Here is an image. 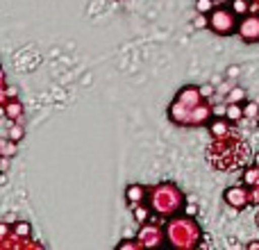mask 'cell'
Masks as SVG:
<instances>
[{"instance_id":"cell-7","label":"cell","mask_w":259,"mask_h":250,"mask_svg":"<svg viewBox=\"0 0 259 250\" xmlns=\"http://www.w3.org/2000/svg\"><path fill=\"white\" fill-rule=\"evenodd\" d=\"M223 198H225V202H228L230 207H234V210H246V207L252 202V193L248 191V189H243V187L225 189Z\"/></svg>"},{"instance_id":"cell-15","label":"cell","mask_w":259,"mask_h":250,"mask_svg":"<svg viewBox=\"0 0 259 250\" xmlns=\"http://www.w3.org/2000/svg\"><path fill=\"white\" fill-rule=\"evenodd\" d=\"M232 9L239 16H246L248 9H250V3H248V0H232Z\"/></svg>"},{"instance_id":"cell-10","label":"cell","mask_w":259,"mask_h":250,"mask_svg":"<svg viewBox=\"0 0 259 250\" xmlns=\"http://www.w3.org/2000/svg\"><path fill=\"white\" fill-rule=\"evenodd\" d=\"M3 112H5V116L7 118H12V121H21V116H23V105H21V100H5V105H3Z\"/></svg>"},{"instance_id":"cell-14","label":"cell","mask_w":259,"mask_h":250,"mask_svg":"<svg viewBox=\"0 0 259 250\" xmlns=\"http://www.w3.org/2000/svg\"><path fill=\"white\" fill-rule=\"evenodd\" d=\"M30 223H16V225H14V228H12V234H14V237H16V239H30Z\"/></svg>"},{"instance_id":"cell-22","label":"cell","mask_w":259,"mask_h":250,"mask_svg":"<svg viewBox=\"0 0 259 250\" xmlns=\"http://www.w3.org/2000/svg\"><path fill=\"white\" fill-rule=\"evenodd\" d=\"M14 139H7V141H5V146H3V152H5V157H12V152H14Z\"/></svg>"},{"instance_id":"cell-12","label":"cell","mask_w":259,"mask_h":250,"mask_svg":"<svg viewBox=\"0 0 259 250\" xmlns=\"http://www.w3.org/2000/svg\"><path fill=\"white\" fill-rule=\"evenodd\" d=\"M150 205L148 207H143V205H137L134 207V221H137L139 225H143V223H148V216H150Z\"/></svg>"},{"instance_id":"cell-6","label":"cell","mask_w":259,"mask_h":250,"mask_svg":"<svg viewBox=\"0 0 259 250\" xmlns=\"http://www.w3.org/2000/svg\"><path fill=\"white\" fill-rule=\"evenodd\" d=\"M237 34L241 36L246 44H259V14H246L239 21Z\"/></svg>"},{"instance_id":"cell-9","label":"cell","mask_w":259,"mask_h":250,"mask_svg":"<svg viewBox=\"0 0 259 250\" xmlns=\"http://www.w3.org/2000/svg\"><path fill=\"white\" fill-rule=\"evenodd\" d=\"M209 134L214 139H228L232 137V121H219V118H214V121H209Z\"/></svg>"},{"instance_id":"cell-13","label":"cell","mask_w":259,"mask_h":250,"mask_svg":"<svg viewBox=\"0 0 259 250\" xmlns=\"http://www.w3.org/2000/svg\"><path fill=\"white\" fill-rule=\"evenodd\" d=\"M243 182L248 184V187H257L259 184V166L255 164L252 169L246 171V175H243Z\"/></svg>"},{"instance_id":"cell-19","label":"cell","mask_w":259,"mask_h":250,"mask_svg":"<svg viewBox=\"0 0 259 250\" xmlns=\"http://www.w3.org/2000/svg\"><path fill=\"white\" fill-rule=\"evenodd\" d=\"M118 248H121V250H137V248H141V243H139L137 237H134V239H123V241L118 243Z\"/></svg>"},{"instance_id":"cell-17","label":"cell","mask_w":259,"mask_h":250,"mask_svg":"<svg viewBox=\"0 0 259 250\" xmlns=\"http://www.w3.org/2000/svg\"><path fill=\"white\" fill-rule=\"evenodd\" d=\"M243 114H246V118H259V105L257 103H248L246 107H243Z\"/></svg>"},{"instance_id":"cell-24","label":"cell","mask_w":259,"mask_h":250,"mask_svg":"<svg viewBox=\"0 0 259 250\" xmlns=\"http://www.w3.org/2000/svg\"><path fill=\"white\" fill-rule=\"evenodd\" d=\"M255 164L259 166V152H257V155H255Z\"/></svg>"},{"instance_id":"cell-5","label":"cell","mask_w":259,"mask_h":250,"mask_svg":"<svg viewBox=\"0 0 259 250\" xmlns=\"http://www.w3.org/2000/svg\"><path fill=\"white\" fill-rule=\"evenodd\" d=\"M137 239H139V243H141V248H159L161 243L166 241V230H161L159 225L143 223Z\"/></svg>"},{"instance_id":"cell-4","label":"cell","mask_w":259,"mask_h":250,"mask_svg":"<svg viewBox=\"0 0 259 250\" xmlns=\"http://www.w3.org/2000/svg\"><path fill=\"white\" fill-rule=\"evenodd\" d=\"M239 14L234 12L232 7H216L214 12L209 14V30L219 36H230L237 32L239 21H237Z\"/></svg>"},{"instance_id":"cell-2","label":"cell","mask_w":259,"mask_h":250,"mask_svg":"<svg viewBox=\"0 0 259 250\" xmlns=\"http://www.w3.org/2000/svg\"><path fill=\"white\" fill-rule=\"evenodd\" d=\"M148 205L161 219L178 216L184 210V193L178 184L173 182H159L152 189H148Z\"/></svg>"},{"instance_id":"cell-20","label":"cell","mask_w":259,"mask_h":250,"mask_svg":"<svg viewBox=\"0 0 259 250\" xmlns=\"http://www.w3.org/2000/svg\"><path fill=\"white\" fill-rule=\"evenodd\" d=\"M9 139H14V141H21V139H23V128H21V125H18V121H14V125H12V128H9Z\"/></svg>"},{"instance_id":"cell-8","label":"cell","mask_w":259,"mask_h":250,"mask_svg":"<svg viewBox=\"0 0 259 250\" xmlns=\"http://www.w3.org/2000/svg\"><path fill=\"white\" fill-rule=\"evenodd\" d=\"M146 198H148V191H146V187H141V184H130V187L125 189V200L132 210L137 205H143Z\"/></svg>"},{"instance_id":"cell-25","label":"cell","mask_w":259,"mask_h":250,"mask_svg":"<svg viewBox=\"0 0 259 250\" xmlns=\"http://www.w3.org/2000/svg\"><path fill=\"white\" fill-rule=\"evenodd\" d=\"M257 3H259V0H257Z\"/></svg>"},{"instance_id":"cell-3","label":"cell","mask_w":259,"mask_h":250,"mask_svg":"<svg viewBox=\"0 0 259 250\" xmlns=\"http://www.w3.org/2000/svg\"><path fill=\"white\" fill-rule=\"evenodd\" d=\"M166 241H168L173 248H182V250L200 248L202 230L191 214L170 216L168 223H166Z\"/></svg>"},{"instance_id":"cell-21","label":"cell","mask_w":259,"mask_h":250,"mask_svg":"<svg viewBox=\"0 0 259 250\" xmlns=\"http://www.w3.org/2000/svg\"><path fill=\"white\" fill-rule=\"evenodd\" d=\"M193 27H209V14L198 12V16L193 18Z\"/></svg>"},{"instance_id":"cell-11","label":"cell","mask_w":259,"mask_h":250,"mask_svg":"<svg viewBox=\"0 0 259 250\" xmlns=\"http://www.w3.org/2000/svg\"><path fill=\"white\" fill-rule=\"evenodd\" d=\"M225 118H228V121H232V123L246 118V114H243V107L239 103H230L228 105V112H225Z\"/></svg>"},{"instance_id":"cell-1","label":"cell","mask_w":259,"mask_h":250,"mask_svg":"<svg viewBox=\"0 0 259 250\" xmlns=\"http://www.w3.org/2000/svg\"><path fill=\"white\" fill-rule=\"evenodd\" d=\"M214 107L207 103V96L202 94L200 87H182L178 96L173 98L168 107V118L175 125H184V128H198L211 121Z\"/></svg>"},{"instance_id":"cell-23","label":"cell","mask_w":259,"mask_h":250,"mask_svg":"<svg viewBox=\"0 0 259 250\" xmlns=\"http://www.w3.org/2000/svg\"><path fill=\"white\" fill-rule=\"evenodd\" d=\"M200 89H202V94H205V96L211 94V87H200Z\"/></svg>"},{"instance_id":"cell-16","label":"cell","mask_w":259,"mask_h":250,"mask_svg":"<svg viewBox=\"0 0 259 250\" xmlns=\"http://www.w3.org/2000/svg\"><path fill=\"white\" fill-rule=\"evenodd\" d=\"M196 9L202 14H211L214 12V0H196Z\"/></svg>"},{"instance_id":"cell-18","label":"cell","mask_w":259,"mask_h":250,"mask_svg":"<svg viewBox=\"0 0 259 250\" xmlns=\"http://www.w3.org/2000/svg\"><path fill=\"white\" fill-rule=\"evenodd\" d=\"M243 98H246V91H243L241 87H237V89H232V91H230V96H228V103H241Z\"/></svg>"}]
</instances>
